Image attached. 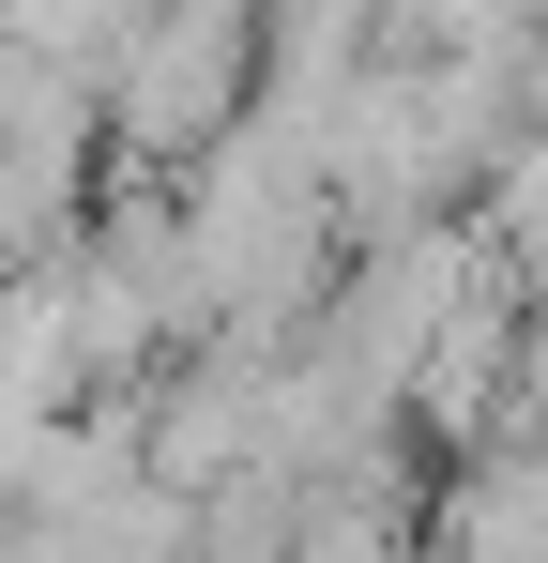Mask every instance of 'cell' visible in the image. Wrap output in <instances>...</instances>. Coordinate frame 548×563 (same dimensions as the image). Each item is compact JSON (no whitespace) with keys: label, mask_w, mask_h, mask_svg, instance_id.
<instances>
[{"label":"cell","mask_w":548,"mask_h":563,"mask_svg":"<svg viewBox=\"0 0 548 563\" xmlns=\"http://www.w3.org/2000/svg\"><path fill=\"white\" fill-rule=\"evenodd\" d=\"M91 107L138 168H198L244 107H260V0H122L107 62H91Z\"/></svg>","instance_id":"cell-1"}]
</instances>
